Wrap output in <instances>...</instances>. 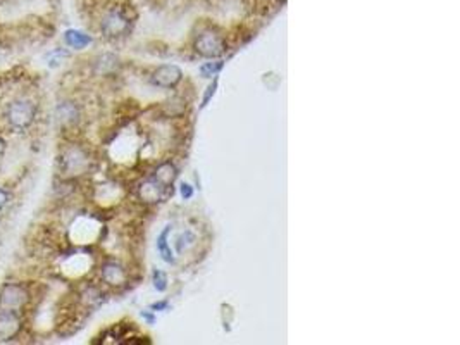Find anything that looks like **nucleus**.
Here are the masks:
<instances>
[{
	"instance_id": "19",
	"label": "nucleus",
	"mask_w": 460,
	"mask_h": 345,
	"mask_svg": "<svg viewBox=\"0 0 460 345\" xmlns=\"http://www.w3.org/2000/svg\"><path fill=\"white\" fill-rule=\"evenodd\" d=\"M8 202H9V193L0 187V209H4Z\"/></svg>"
},
{
	"instance_id": "20",
	"label": "nucleus",
	"mask_w": 460,
	"mask_h": 345,
	"mask_svg": "<svg viewBox=\"0 0 460 345\" xmlns=\"http://www.w3.org/2000/svg\"><path fill=\"white\" fill-rule=\"evenodd\" d=\"M166 307H167V302H159V304H154V306H152V309H166Z\"/></svg>"
},
{
	"instance_id": "3",
	"label": "nucleus",
	"mask_w": 460,
	"mask_h": 345,
	"mask_svg": "<svg viewBox=\"0 0 460 345\" xmlns=\"http://www.w3.org/2000/svg\"><path fill=\"white\" fill-rule=\"evenodd\" d=\"M100 29L107 38H117L123 36L130 29V18L121 9H112L107 12L100 23Z\"/></svg>"
},
{
	"instance_id": "12",
	"label": "nucleus",
	"mask_w": 460,
	"mask_h": 345,
	"mask_svg": "<svg viewBox=\"0 0 460 345\" xmlns=\"http://www.w3.org/2000/svg\"><path fill=\"white\" fill-rule=\"evenodd\" d=\"M169 232H171V226H166V230L160 233L159 239H157V250H159L160 257H162L166 263H174V254H173V250H171L169 243H167Z\"/></svg>"
},
{
	"instance_id": "7",
	"label": "nucleus",
	"mask_w": 460,
	"mask_h": 345,
	"mask_svg": "<svg viewBox=\"0 0 460 345\" xmlns=\"http://www.w3.org/2000/svg\"><path fill=\"white\" fill-rule=\"evenodd\" d=\"M181 78H183V73L178 66L164 64L154 71L152 83L160 88H174L181 82Z\"/></svg>"
},
{
	"instance_id": "13",
	"label": "nucleus",
	"mask_w": 460,
	"mask_h": 345,
	"mask_svg": "<svg viewBox=\"0 0 460 345\" xmlns=\"http://www.w3.org/2000/svg\"><path fill=\"white\" fill-rule=\"evenodd\" d=\"M57 114H59V121L60 123H66V125H71V123H75L76 119H78V109H76L73 104H62V106H59V109H57Z\"/></svg>"
},
{
	"instance_id": "10",
	"label": "nucleus",
	"mask_w": 460,
	"mask_h": 345,
	"mask_svg": "<svg viewBox=\"0 0 460 345\" xmlns=\"http://www.w3.org/2000/svg\"><path fill=\"white\" fill-rule=\"evenodd\" d=\"M64 40H66V43L75 50H82L92 43V36L80 32V29H68V32L64 33Z\"/></svg>"
},
{
	"instance_id": "4",
	"label": "nucleus",
	"mask_w": 460,
	"mask_h": 345,
	"mask_svg": "<svg viewBox=\"0 0 460 345\" xmlns=\"http://www.w3.org/2000/svg\"><path fill=\"white\" fill-rule=\"evenodd\" d=\"M195 49H197L200 56L213 59V57L223 56L224 50H226V43H224L223 36L209 29V32L200 33L197 42H195Z\"/></svg>"
},
{
	"instance_id": "15",
	"label": "nucleus",
	"mask_w": 460,
	"mask_h": 345,
	"mask_svg": "<svg viewBox=\"0 0 460 345\" xmlns=\"http://www.w3.org/2000/svg\"><path fill=\"white\" fill-rule=\"evenodd\" d=\"M221 68H223V62H221V61L206 62V64L200 68V75H202L204 78H213V76H216L217 73L221 71Z\"/></svg>"
},
{
	"instance_id": "16",
	"label": "nucleus",
	"mask_w": 460,
	"mask_h": 345,
	"mask_svg": "<svg viewBox=\"0 0 460 345\" xmlns=\"http://www.w3.org/2000/svg\"><path fill=\"white\" fill-rule=\"evenodd\" d=\"M154 287H156L159 292H164L167 289V278L162 271L156 270L154 271Z\"/></svg>"
},
{
	"instance_id": "9",
	"label": "nucleus",
	"mask_w": 460,
	"mask_h": 345,
	"mask_svg": "<svg viewBox=\"0 0 460 345\" xmlns=\"http://www.w3.org/2000/svg\"><path fill=\"white\" fill-rule=\"evenodd\" d=\"M102 280L106 281L107 285H123L124 280H126V273H124L123 267L116 263H106L102 266Z\"/></svg>"
},
{
	"instance_id": "6",
	"label": "nucleus",
	"mask_w": 460,
	"mask_h": 345,
	"mask_svg": "<svg viewBox=\"0 0 460 345\" xmlns=\"http://www.w3.org/2000/svg\"><path fill=\"white\" fill-rule=\"evenodd\" d=\"M60 164L66 175H80L88 166V156L78 147H71L60 157Z\"/></svg>"
},
{
	"instance_id": "17",
	"label": "nucleus",
	"mask_w": 460,
	"mask_h": 345,
	"mask_svg": "<svg viewBox=\"0 0 460 345\" xmlns=\"http://www.w3.org/2000/svg\"><path fill=\"white\" fill-rule=\"evenodd\" d=\"M216 88H217V80H214L213 82V85L209 86V88H207V92H206V97H204V102H202V106L206 107L207 104H209V100L213 99L214 97V93H216Z\"/></svg>"
},
{
	"instance_id": "5",
	"label": "nucleus",
	"mask_w": 460,
	"mask_h": 345,
	"mask_svg": "<svg viewBox=\"0 0 460 345\" xmlns=\"http://www.w3.org/2000/svg\"><path fill=\"white\" fill-rule=\"evenodd\" d=\"M169 195H173V187L164 185L162 182H159L154 176L147 180V182H143L142 187H140V197L145 202H162Z\"/></svg>"
},
{
	"instance_id": "18",
	"label": "nucleus",
	"mask_w": 460,
	"mask_h": 345,
	"mask_svg": "<svg viewBox=\"0 0 460 345\" xmlns=\"http://www.w3.org/2000/svg\"><path fill=\"white\" fill-rule=\"evenodd\" d=\"M181 197H183L184 200L193 197V189H191V185H188V183H183V185H181Z\"/></svg>"
},
{
	"instance_id": "11",
	"label": "nucleus",
	"mask_w": 460,
	"mask_h": 345,
	"mask_svg": "<svg viewBox=\"0 0 460 345\" xmlns=\"http://www.w3.org/2000/svg\"><path fill=\"white\" fill-rule=\"evenodd\" d=\"M176 175H178V171H176V167H174V164L164 163V164H160L159 167H157V171L154 173V178H157L159 182H162L164 185L173 187V182L176 180Z\"/></svg>"
},
{
	"instance_id": "14",
	"label": "nucleus",
	"mask_w": 460,
	"mask_h": 345,
	"mask_svg": "<svg viewBox=\"0 0 460 345\" xmlns=\"http://www.w3.org/2000/svg\"><path fill=\"white\" fill-rule=\"evenodd\" d=\"M193 243H195V235L190 232V230H186V232L181 233V235L178 237V240H176L178 252H180V254L184 252V250H186L190 246H193Z\"/></svg>"
},
{
	"instance_id": "8",
	"label": "nucleus",
	"mask_w": 460,
	"mask_h": 345,
	"mask_svg": "<svg viewBox=\"0 0 460 345\" xmlns=\"http://www.w3.org/2000/svg\"><path fill=\"white\" fill-rule=\"evenodd\" d=\"M21 330V320L12 311H0V342L11 340Z\"/></svg>"
},
{
	"instance_id": "2",
	"label": "nucleus",
	"mask_w": 460,
	"mask_h": 345,
	"mask_svg": "<svg viewBox=\"0 0 460 345\" xmlns=\"http://www.w3.org/2000/svg\"><path fill=\"white\" fill-rule=\"evenodd\" d=\"M29 294L26 287L19 283H5L0 289V311L18 313L28 304Z\"/></svg>"
},
{
	"instance_id": "1",
	"label": "nucleus",
	"mask_w": 460,
	"mask_h": 345,
	"mask_svg": "<svg viewBox=\"0 0 460 345\" xmlns=\"http://www.w3.org/2000/svg\"><path fill=\"white\" fill-rule=\"evenodd\" d=\"M36 116V106L28 99H18L14 102H11L8 109V121L9 125L14 130H23L29 128L35 121Z\"/></svg>"
},
{
	"instance_id": "21",
	"label": "nucleus",
	"mask_w": 460,
	"mask_h": 345,
	"mask_svg": "<svg viewBox=\"0 0 460 345\" xmlns=\"http://www.w3.org/2000/svg\"><path fill=\"white\" fill-rule=\"evenodd\" d=\"M2 149H4V142H2V139H0V154H2Z\"/></svg>"
}]
</instances>
